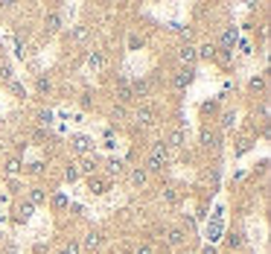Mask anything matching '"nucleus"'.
<instances>
[{
	"label": "nucleus",
	"mask_w": 271,
	"mask_h": 254,
	"mask_svg": "<svg viewBox=\"0 0 271 254\" xmlns=\"http://www.w3.org/2000/svg\"><path fill=\"white\" fill-rule=\"evenodd\" d=\"M192 76H196V70H192V68H181L175 76H172L175 91H186V88H190V82H192Z\"/></svg>",
	"instance_id": "1"
},
{
	"label": "nucleus",
	"mask_w": 271,
	"mask_h": 254,
	"mask_svg": "<svg viewBox=\"0 0 271 254\" xmlns=\"http://www.w3.org/2000/svg\"><path fill=\"white\" fill-rule=\"evenodd\" d=\"M236 41H239V30L236 27H228V30L222 33V50H234Z\"/></svg>",
	"instance_id": "2"
},
{
	"label": "nucleus",
	"mask_w": 271,
	"mask_h": 254,
	"mask_svg": "<svg viewBox=\"0 0 271 254\" xmlns=\"http://www.w3.org/2000/svg\"><path fill=\"white\" fill-rule=\"evenodd\" d=\"M137 254H152V248H149V245H140V248H137Z\"/></svg>",
	"instance_id": "38"
},
{
	"label": "nucleus",
	"mask_w": 271,
	"mask_h": 254,
	"mask_svg": "<svg viewBox=\"0 0 271 254\" xmlns=\"http://www.w3.org/2000/svg\"><path fill=\"white\" fill-rule=\"evenodd\" d=\"M108 172H111V175H120V172H122V161H117V158H114V161L108 164Z\"/></svg>",
	"instance_id": "27"
},
{
	"label": "nucleus",
	"mask_w": 271,
	"mask_h": 254,
	"mask_svg": "<svg viewBox=\"0 0 271 254\" xmlns=\"http://www.w3.org/2000/svg\"><path fill=\"white\" fill-rule=\"evenodd\" d=\"M196 56L198 59H216V47L213 44H202V47H196Z\"/></svg>",
	"instance_id": "15"
},
{
	"label": "nucleus",
	"mask_w": 271,
	"mask_h": 254,
	"mask_svg": "<svg viewBox=\"0 0 271 254\" xmlns=\"http://www.w3.org/2000/svg\"><path fill=\"white\" fill-rule=\"evenodd\" d=\"M166 146H184V132L175 129V132L170 135V143H166Z\"/></svg>",
	"instance_id": "23"
},
{
	"label": "nucleus",
	"mask_w": 271,
	"mask_h": 254,
	"mask_svg": "<svg viewBox=\"0 0 271 254\" xmlns=\"http://www.w3.org/2000/svg\"><path fill=\"white\" fill-rule=\"evenodd\" d=\"M70 38H73V41H85V38H88V27H76Z\"/></svg>",
	"instance_id": "25"
},
{
	"label": "nucleus",
	"mask_w": 271,
	"mask_h": 254,
	"mask_svg": "<svg viewBox=\"0 0 271 254\" xmlns=\"http://www.w3.org/2000/svg\"><path fill=\"white\" fill-rule=\"evenodd\" d=\"M132 184H134V187H143V184H146V169H143V167L132 169Z\"/></svg>",
	"instance_id": "16"
},
{
	"label": "nucleus",
	"mask_w": 271,
	"mask_h": 254,
	"mask_svg": "<svg viewBox=\"0 0 271 254\" xmlns=\"http://www.w3.org/2000/svg\"><path fill=\"white\" fill-rule=\"evenodd\" d=\"M32 210H35V207L30 202H20V204H18V219H30V216H32Z\"/></svg>",
	"instance_id": "17"
},
{
	"label": "nucleus",
	"mask_w": 271,
	"mask_h": 254,
	"mask_svg": "<svg viewBox=\"0 0 271 254\" xmlns=\"http://www.w3.org/2000/svg\"><path fill=\"white\" fill-rule=\"evenodd\" d=\"M79 175H82V172H79V164H68V167H64V178H68L70 184H73Z\"/></svg>",
	"instance_id": "18"
},
{
	"label": "nucleus",
	"mask_w": 271,
	"mask_h": 254,
	"mask_svg": "<svg viewBox=\"0 0 271 254\" xmlns=\"http://www.w3.org/2000/svg\"><path fill=\"white\" fill-rule=\"evenodd\" d=\"M140 47H143V38H140V35H132V38H128V50H140Z\"/></svg>",
	"instance_id": "28"
},
{
	"label": "nucleus",
	"mask_w": 271,
	"mask_h": 254,
	"mask_svg": "<svg viewBox=\"0 0 271 254\" xmlns=\"http://www.w3.org/2000/svg\"><path fill=\"white\" fill-rule=\"evenodd\" d=\"M166 242H170L172 248H178V245L184 242V231H181V228H170V231H166Z\"/></svg>",
	"instance_id": "10"
},
{
	"label": "nucleus",
	"mask_w": 271,
	"mask_h": 254,
	"mask_svg": "<svg viewBox=\"0 0 271 254\" xmlns=\"http://www.w3.org/2000/svg\"><path fill=\"white\" fill-rule=\"evenodd\" d=\"M68 204H70V199L64 193H56V196H52V207H56V210H64Z\"/></svg>",
	"instance_id": "19"
},
{
	"label": "nucleus",
	"mask_w": 271,
	"mask_h": 254,
	"mask_svg": "<svg viewBox=\"0 0 271 254\" xmlns=\"http://www.w3.org/2000/svg\"><path fill=\"white\" fill-rule=\"evenodd\" d=\"M122 117H126V108L117 105V108H114V114H111V120H122Z\"/></svg>",
	"instance_id": "33"
},
{
	"label": "nucleus",
	"mask_w": 271,
	"mask_h": 254,
	"mask_svg": "<svg viewBox=\"0 0 271 254\" xmlns=\"http://www.w3.org/2000/svg\"><path fill=\"white\" fill-rule=\"evenodd\" d=\"M164 199H166L170 204H175V202H178V193H175V190L170 187V190H164Z\"/></svg>",
	"instance_id": "31"
},
{
	"label": "nucleus",
	"mask_w": 271,
	"mask_h": 254,
	"mask_svg": "<svg viewBox=\"0 0 271 254\" xmlns=\"http://www.w3.org/2000/svg\"><path fill=\"white\" fill-rule=\"evenodd\" d=\"M3 169H6V175H18V172H20V161H18V158H9Z\"/></svg>",
	"instance_id": "21"
},
{
	"label": "nucleus",
	"mask_w": 271,
	"mask_h": 254,
	"mask_svg": "<svg viewBox=\"0 0 271 254\" xmlns=\"http://www.w3.org/2000/svg\"><path fill=\"white\" fill-rule=\"evenodd\" d=\"M0 76H3V79H12V68H9V65H3V68H0Z\"/></svg>",
	"instance_id": "34"
},
{
	"label": "nucleus",
	"mask_w": 271,
	"mask_h": 254,
	"mask_svg": "<svg viewBox=\"0 0 271 254\" xmlns=\"http://www.w3.org/2000/svg\"><path fill=\"white\" fill-rule=\"evenodd\" d=\"M88 68L94 70V73H100L102 68H105V56H102L100 50H94V53H88Z\"/></svg>",
	"instance_id": "4"
},
{
	"label": "nucleus",
	"mask_w": 271,
	"mask_h": 254,
	"mask_svg": "<svg viewBox=\"0 0 271 254\" xmlns=\"http://www.w3.org/2000/svg\"><path fill=\"white\" fill-rule=\"evenodd\" d=\"M44 202H47V190H41V187H35L32 193H30V204H32V207H35V204H44Z\"/></svg>",
	"instance_id": "14"
},
{
	"label": "nucleus",
	"mask_w": 271,
	"mask_h": 254,
	"mask_svg": "<svg viewBox=\"0 0 271 254\" xmlns=\"http://www.w3.org/2000/svg\"><path fill=\"white\" fill-rule=\"evenodd\" d=\"M64 254H79V242H70L68 248H64Z\"/></svg>",
	"instance_id": "36"
},
{
	"label": "nucleus",
	"mask_w": 271,
	"mask_h": 254,
	"mask_svg": "<svg viewBox=\"0 0 271 254\" xmlns=\"http://www.w3.org/2000/svg\"><path fill=\"white\" fill-rule=\"evenodd\" d=\"M52 117H56V114H52L50 108H41V111H38V123H41V126H50Z\"/></svg>",
	"instance_id": "22"
},
{
	"label": "nucleus",
	"mask_w": 271,
	"mask_h": 254,
	"mask_svg": "<svg viewBox=\"0 0 271 254\" xmlns=\"http://www.w3.org/2000/svg\"><path fill=\"white\" fill-rule=\"evenodd\" d=\"M152 158L166 164V158H170V146H166V140H158V143L152 146Z\"/></svg>",
	"instance_id": "7"
},
{
	"label": "nucleus",
	"mask_w": 271,
	"mask_h": 254,
	"mask_svg": "<svg viewBox=\"0 0 271 254\" xmlns=\"http://www.w3.org/2000/svg\"><path fill=\"white\" fill-rule=\"evenodd\" d=\"M79 172H88V175H94L96 172V158H82V164H79Z\"/></svg>",
	"instance_id": "13"
},
{
	"label": "nucleus",
	"mask_w": 271,
	"mask_h": 254,
	"mask_svg": "<svg viewBox=\"0 0 271 254\" xmlns=\"http://www.w3.org/2000/svg\"><path fill=\"white\" fill-rule=\"evenodd\" d=\"M12 91H15L18 97H24V94H26V91H24V85H20V82H12Z\"/></svg>",
	"instance_id": "35"
},
{
	"label": "nucleus",
	"mask_w": 271,
	"mask_h": 254,
	"mask_svg": "<svg viewBox=\"0 0 271 254\" xmlns=\"http://www.w3.org/2000/svg\"><path fill=\"white\" fill-rule=\"evenodd\" d=\"M216 56H219V62H222V65H228V62L234 59V50H222V53H216Z\"/></svg>",
	"instance_id": "30"
},
{
	"label": "nucleus",
	"mask_w": 271,
	"mask_h": 254,
	"mask_svg": "<svg viewBox=\"0 0 271 254\" xmlns=\"http://www.w3.org/2000/svg\"><path fill=\"white\" fill-rule=\"evenodd\" d=\"M132 97H134V94H132V85L122 79V82H120V88H117V100H120V102H128Z\"/></svg>",
	"instance_id": "12"
},
{
	"label": "nucleus",
	"mask_w": 271,
	"mask_h": 254,
	"mask_svg": "<svg viewBox=\"0 0 271 254\" xmlns=\"http://www.w3.org/2000/svg\"><path fill=\"white\" fill-rule=\"evenodd\" d=\"M100 242H102V234H100V231H88V234H85V248H88V251L100 248Z\"/></svg>",
	"instance_id": "11"
},
{
	"label": "nucleus",
	"mask_w": 271,
	"mask_h": 254,
	"mask_svg": "<svg viewBox=\"0 0 271 254\" xmlns=\"http://www.w3.org/2000/svg\"><path fill=\"white\" fill-rule=\"evenodd\" d=\"M202 143H204V146H216V135L204 129V132H202Z\"/></svg>",
	"instance_id": "26"
},
{
	"label": "nucleus",
	"mask_w": 271,
	"mask_h": 254,
	"mask_svg": "<svg viewBox=\"0 0 271 254\" xmlns=\"http://www.w3.org/2000/svg\"><path fill=\"white\" fill-rule=\"evenodd\" d=\"M178 59H181V65H186V68H190V65L198 59V56H196V47H192V44H184V47L178 50Z\"/></svg>",
	"instance_id": "5"
},
{
	"label": "nucleus",
	"mask_w": 271,
	"mask_h": 254,
	"mask_svg": "<svg viewBox=\"0 0 271 254\" xmlns=\"http://www.w3.org/2000/svg\"><path fill=\"white\" fill-rule=\"evenodd\" d=\"M262 88H266V79H262V76H254V79H251V91H262Z\"/></svg>",
	"instance_id": "29"
},
{
	"label": "nucleus",
	"mask_w": 271,
	"mask_h": 254,
	"mask_svg": "<svg viewBox=\"0 0 271 254\" xmlns=\"http://www.w3.org/2000/svg\"><path fill=\"white\" fill-rule=\"evenodd\" d=\"M137 123H140V126H154V111L152 108H146V105H143V108H137Z\"/></svg>",
	"instance_id": "8"
},
{
	"label": "nucleus",
	"mask_w": 271,
	"mask_h": 254,
	"mask_svg": "<svg viewBox=\"0 0 271 254\" xmlns=\"http://www.w3.org/2000/svg\"><path fill=\"white\" fill-rule=\"evenodd\" d=\"M41 169H44V164H41V161H35L32 167H30V172H41Z\"/></svg>",
	"instance_id": "37"
},
{
	"label": "nucleus",
	"mask_w": 271,
	"mask_h": 254,
	"mask_svg": "<svg viewBox=\"0 0 271 254\" xmlns=\"http://www.w3.org/2000/svg\"><path fill=\"white\" fill-rule=\"evenodd\" d=\"M234 123H236V111H224V114H222V126H224V129H230Z\"/></svg>",
	"instance_id": "24"
},
{
	"label": "nucleus",
	"mask_w": 271,
	"mask_h": 254,
	"mask_svg": "<svg viewBox=\"0 0 271 254\" xmlns=\"http://www.w3.org/2000/svg\"><path fill=\"white\" fill-rule=\"evenodd\" d=\"M15 47H18V59H24V53H26V44H24V41H20V38H18V41H15Z\"/></svg>",
	"instance_id": "32"
},
{
	"label": "nucleus",
	"mask_w": 271,
	"mask_h": 254,
	"mask_svg": "<svg viewBox=\"0 0 271 254\" xmlns=\"http://www.w3.org/2000/svg\"><path fill=\"white\" fill-rule=\"evenodd\" d=\"M70 143H73V149H76V152H90V146H94V140H90L88 135H76Z\"/></svg>",
	"instance_id": "6"
},
{
	"label": "nucleus",
	"mask_w": 271,
	"mask_h": 254,
	"mask_svg": "<svg viewBox=\"0 0 271 254\" xmlns=\"http://www.w3.org/2000/svg\"><path fill=\"white\" fill-rule=\"evenodd\" d=\"M35 88H38V94H50V91H52V82L47 79V76H38Z\"/></svg>",
	"instance_id": "20"
},
{
	"label": "nucleus",
	"mask_w": 271,
	"mask_h": 254,
	"mask_svg": "<svg viewBox=\"0 0 271 254\" xmlns=\"http://www.w3.org/2000/svg\"><path fill=\"white\" fill-rule=\"evenodd\" d=\"M88 190L94 193V196H102V193H108L111 184L105 181V178H96V175H90V181H88Z\"/></svg>",
	"instance_id": "3"
},
{
	"label": "nucleus",
	"mask_w": 271,
	"mask_h": 254,
	"mask_svg": "<svg viewBox=\"0 0 271 254\" xmlns=\"http://www.w3.org/2000/svg\"><path fill=\"white\" fill-rule=\"evenodd\" d=\"M44 27H47V33H58V30H62V15H58V12H50V15L44 18Z\"/></svg>",
	"instance_id": "9"
}]
</instances>
